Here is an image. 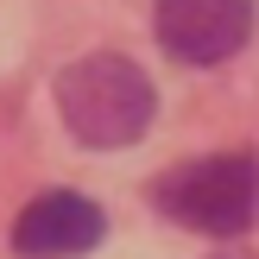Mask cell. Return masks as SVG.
<instances>
[{
  "label": "cell",
  "mask_w": 259,
  "mask_h": 259,
  "mask_svg": "<svg viewBox=\"0 0 259 259\" xmlns=\"http://www.w3.org/2000/svg\"><path fill=\"white\" fill-rule=\"evenodd\" d=\"M57 114L89 152H120L152 126L158 95H152V76L139 63L95 51V57H76L57 70Z\"/></svg>",
  "instance_id": "obj_1"
},
{
  "label": "cell",
  "mask_w": 259,
  "mask_h": 259,
  "mask_svg": "<svg viewBox=\"0 0 259 259\" xmlns=\"http://www.w3.org/2000/svg\"><path fill=\"white\" fill-rule=\"evenodd\" d=\"M152 202L177 228H196V234H215V240H240L259 215V158L253 152H215V158L177 164V171L158 177Z\"/></svg>",
  "instance_id": "obj_2"
},
{
  "label": "cell",
  "mask_w": 259,
  "mask_h": 259,
  "mask_svg": "<svg viewBox=\"0 0 259 259\" xmlns=\"http://www.w3.org/2000/svg\"><path fill=\"white\" fill-rule=\"evenodd\" d=\"M253 38V0H158V45L177 63H228Z\"/></svg>",
  "instance_id": "obj_3"
},
{
  "label": "cell",
  "mask_w": 259,
  "mask_h": 259,
  "mask_svg": "<svg viewBox=\"0 0 259 259\" xmlns=\"http://www.w3.org/2000/svg\"><path fill=\"white\" fill-rule=\"evenodd\" d=\"M101 234H108V215L95 209L89 196L76 190H45L19 209L13 222V247L25 259H76V253H95Z\"/></svg>",
  "instance_id": "obj_4"
},
{
  "label": "cell",
  "mask_w": 259,
  "mask_h": 259,
  "mask_svg": "<svg viewBox=\"0 0 259 259\" xmlns=\"http://www.w3.org/2000/svg\"><path fill=\"white\" fill-rule=\"evenodd\" d=\"M215 259H253L247 247H222V253H215Z\"/></svg>",
  "instance_id": "obj_5"
}]
</instances>
